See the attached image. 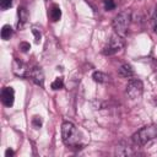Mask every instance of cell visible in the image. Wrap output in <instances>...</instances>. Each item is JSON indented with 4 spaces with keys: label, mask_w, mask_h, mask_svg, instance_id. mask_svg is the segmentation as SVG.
<instances>
[{
    "label": "cell",
    "mask_w": 157,
    "mask_h": 157,
    "mask_svg": "<svg viewBox=\"0 0 157 157\" xmlns=\"http://www.w3.org/2000/svg\"><path fill=\"white\" fill-rule=\"evenodd\" d=\"M142 91H144V85L142 81L139 78H131L126 85V94L131 99L139 98L142 94Z\"/></svg>",
    "instance_id": "5"
},
{
    "label": "cell",
    "mask_w": 157,
    "mask_h": 157,
    "mask_svg": "<svg viewBox=\"0 0 157 157\" xmlns=\"http://www.w3.org/2000/svg\"><path fill=\"white\" fill-rule=\"evenodd\" d=\"M61 139L66 146L76 147L80 145V132L71 121H64L61 125Z\"/></svg>",
    "instance_id": "1"
},
{
    "label": "cell",
    "mask_w": 157,
    "mask_h": 157,
    "mask_svg": "<svg viewBox=\"0 0 157 157\" xmlns=\"http://www.w3.org/2000/svg\"><path fill=\"white\" fill-rule=\"evenodd\" d=\"M27 77H29L36 85L43 87V85H44V74H43V70L39 66H33L32 69H29L28 72H27Z\"/></svg>",
    "instance_id": "6"
},
{
    "label": "cell",
    "mask_w": 157,
    "mask_h": 157,
    "mask_svg": "<svg viewBox=\"0 0 157 157\" xmlns=\"http://www.w3.org/2000/svg\"><path fill=\"white\" fill-rule=\"evenodd\" d=\"M42 118L40 117H38V115H34L33 118H32V125L36 128V129H39L40 126H42Z\"/></svg>",
    "instance_id": "15"
},
{
    "label": "cell",
    "mask_w": 157,
    "mask_h": 157,
    "mask_svg": "<svg viewBox=\"0 0 157 157\" xmlns=\"http://www.w3.org/2000/svg\"><path fill=\"white\" fill-rule=\"evenodd\" d=\"M5 156H13V151H12L11 148L6 150V152H5Z\"/></svg>",
    "instance_id": "21"
},
{
    "label": "cell",
    "mask_w": 157,
    "mask_h": 157,
    "mask_svg": "<svg viewBox=\"0 0 157 157\" xmlns=\"http://www.w3.org/2000/svg\"><path fill=\"white\" fill-rule=\"evenodd\" d=\"M15 101V91L12 87H4L1 91V102L6 107H11Z\"/></svg>",
    "instance_id": "7"
},
{
    "label": "cell",
    "mask_w": 157,
    "mask_h": 157,
    "mask_svg": "<svg viewBox=\"0 0 157 157\" xmlns=\"http://www.w3.org/2000/svg\"><path fill=\"white\" fill-rule=\"evenodd\" d=\"M104 9L107 11L114 10L115 9V1L114 0H104Z\"/></svg>",
    "instance_id": "16"
},
{
    "label": "cell",
    "mask_w": 157,
    "mask_h": 157,
    "mask_svg": "<svg viewBox=\"0 0 157 157\" xmlns=\"http://www.w3.org/2000/svg\"><path fill=\"white\" fill-rule=\"evenodd\" d=\"M156 137H157V124L144 126L137 132H135L132 135L134 142L139 146H144V145H146L147 142H150L151 140H153Z\"/></svg>",
    "instance_id": "2"
},
{
    "label": "cell",
    "mask_w": 157,
    "mask_h": 157,
    "mask_svg": "<svg viewBox=\"0 0 157 157\" xmlns=\"http://www.w3.org/2000/svg\"><path fill=\"white\" fill-rule=\"evenodd\" d=\"M48 16H49L50 21L58 22L60 20V17H61V10H60V7L58 5H55V4L52 5L50 9L48 10Z\"/></svg>",
    "instance_id": "9"
},
{
    "label": "cell",
    "mask_w": 157,
    "mask_h": 157,
    "mask_svg": "<svg viewBox=\"0 0 157 157\" xmlns=\"http://www.w3.org/2000/svg\"><path fill=\"white\" fill-rule=\"evenodd\" d=\"M12 6V0H0V7L2 10H7Z\"/></svg>",
    "instance_id": "17"
},
{
    "label": "cell",
    "mask_w": 157,
    "mask_h": 157,
    "mask_svg": "<svg viewBox=\"0 0 157 157\" xmlns=\"http://www.w3.org/2000/svg\"><path fill=\"white\" fill-rule=\"evenodd\" d=\"M130 20H131V11L126 10V11H121L119 12L114 20H113V28L115 31V33L120 37H124L128 32L129 25H130Z\"/></svg>",
    "instance_id": "3"
},
{
    "label": "cell",
    "mask_w": 157,
    "mask_h": 157,
    "mask_svg": "<svg viewBox=\"0 0 157 157\" xmlns=\"http://www.w3.org/2000/svg\"><path fill=\"white\" fill-rule=\"evenodd\" d=\"M17 15H18V23H17V26L18 27H23V25L28 20V12H27V10L25 7H20L18 11H17Z\"/></svg>",
    "instance_id": "11"
},
{
    "label": "cell",
    "mask_w": 157,
    "mask_h": 157,
    "mask_svg": "<svg viewBox=\"0 0 157 157\" xmlns=\"http://www.w3.org/2000/svg\"><path fill=\"white\" fill-rule=\"evenodd\" d=\"M118 74H119L121 77L129 78V77H131V76L134 75V71H132V69H131V66H130L129 64H124V65H121V66L119 67Z\"/></svg>",
    "instance_id": "10"
},
{
    "label": "cell",
    "mask_w": 157,
    "mask_h": 157,
    "mask_svg": "<svg viewBox=\"0 0 157 157\" xmlns=\"http://www.w3.org/2000/svg\"><path fill=\"white\" fill-rule=\"evenodd\" d=\"M20 49H21V52L27 53V52L31 49V45H29V43H27V42H21V43H20Z\"/></svg>",
    "instance_id": "18"
},
{
    "label": "cell",
    "mask_w": 157,
    "mask_h": 157,
    "mask_svg": "<svg viewBox=\"0 0 157 157\" xmlns=\"http://www.w3.org/2000/svg\"><path fill=\"white\" fill-rule=\"evenodd\" d=\"M50 87H52V90H54V91L63 88V87H64V80H63V77H56V78L52 82Z\"/></svg>",
    "instance_id": "14"
},
{
    "label": "cell",
    "mask_w": 157,
    "mask_h": 157,
    "mask_svg": "<svg viewBox=\"0 0 157 157\" xmlns=\"http://www.w3.org/2000/svg\"><path fill=\"white\" fill-rule=\"evenodd\" d=\"M32 32H33V34H34V40H36V43H39V42H40V37H42L40 32H39L36 27L32 28Z\"/></svg>",
    "instance_id": "19"
},
{
    "label": "cell",
    "mask_w": 157,
    "mask_h": 157,
    "mask_svg": "<svg viewBox=\"0 0 157 157\" xmlns=\"http://www.w3.org/2000/svg\"><path fill=\"white\" fill-rule=\"evenodd\" d=\"M12 33H13V31H12V27H11L10 25L2 26V28H1V38H2L4 40L10 39L11 36H12Z\"/></svg>",
    "instance_id": "13"
},
{
    "label": "cell",
    "mask_w": 157,
    "mask_h": 157,
    "mask_svg": "<svg viewBox=\"0 0 157 157\" xmlns=\"http://www.w3.org/2000/svg\"><path fill=\"white\" fill-rule=\"evenodd\" d=\"M121 48H123V39H121L120 36H118L115 33L110 37L107 45L103 48V54L104 55H113V54L118 53Z\"/></svg>",
    "instance_id": "4"
},
{
    "label": "cell",
    "mask_w": 157,
    "mask_h": 157,
    "mask_svg": "<svg viewBox=\"0 0 157 157\" xmlns=\"http://www.w3.org/2000/svg\"><path fill=\"white\" fill-rule=\"evenodd\" d=\"M92 77H93V80H94L96 82H98V83H104V82H107V81L109 80V76H108L107 74L102 72V71H94L93 75H92Z\"/></svg>",
    "instance_id": "12"
},
{
    "label": "cell",
    "mask_w": 157,
    "mask_h": 157,
    "mask_svg": "<svg viewBox=\"0 0 157 157\" xmlns=\"http://www.w3.org/2000/svg\"><path fill=\"white\" fill-rule=\"evenodd\" d=\"M12 70H13L15 75L21 76V77H25V76H27V72H28L29 69L26 66L25 63H22L18 59H15L13 63H12Z\"/></svg>",
    "instance_id": "8"
},
{
    "label": "cell",
    "mask_w": 157,
    "mask_h": 157,
    "mask_svg": "<svg viewBox=\"0 0 157 157\" xmlns=\"http://www.w3.org/2000/svg\"><path fill=\"white\" fill-rule=\"evenodd\" d=\"M155 33H156V34H157V23H156V25H155Z\"/></svg>",
    "instance_id": "22"
},
{
    "label": "cell",
    "mask_w": 157,
    "mask_h": 157,
    "mask_svg": "<svg viewBox=\"0 0 157 157\" xmlns=\"http://www.w3.org/2000/svg\"><path fill=\"white\" fill-rule=\"evenodd\" d=\"M152 69H153L155 75L157 76V59H155V60H153V63H152Z\"/></svg>",
    "instance_id": "20"
}]
</instances>
